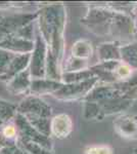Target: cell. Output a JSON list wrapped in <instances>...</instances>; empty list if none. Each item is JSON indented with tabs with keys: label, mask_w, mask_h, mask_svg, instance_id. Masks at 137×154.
Here are the masks:
<instances>
[{
	"label": "cell",
	"mask_w": 137,
	"mask_h": 154,
	"mask_svg": "<svg viewBox=\"0 0 137 154\" xmlns=\"http://www.w3.org/2000/svg\"><path fill=\"white\" fill-rule=\"evenodd\" d=\"M45 54H46V44L43 38L38 37L37 43L34 48V53L31 58V70L30 74L34 78H39L44 76L45 73Z\"/></svg>",
	"instance_id": "7"
},
{
	"label": "cell",
	"mask_w": 137,
	"mask_h": 154,
	"mask_svg": "<svg viewBox=\"0 0 137 154\" xmlns=\"http://www.w3.org/2000/svg\"><path fill=\"white\" fill-rule=\"evenodd\" d=\"M14 117H16V123L17 126V130L19 131V139L38 143L47 149L51 148L50 140H49L48 137L42 135L37 130H35L33 126L29 123V121L25 118V116H23L19 113H16Z\"/></svg>",
	"instance_id": "4"
},
{
	"label": "cell",
	"mask_w": 137,
	"mask_h": 154,
	"mask_svg": "<svg viewBox=\"0 0 137 154\" xmlns=\"http://www.w3.org/2000/svg\"><path fill=\"white\" fill-rule=\"evenodd\" d=\"M63 84L58 83V82H54L52 80H33L31 83V88L32 91L37 94H43V93H55L57 89H59L61 88Z\"/></svg>",
	"instance_id": "13"
},
{
	"label": "cell",
	"mask_w": 137,
	"mask_h": 154,
	"mask_svg": "<svg viewBox=\"0 0 137 154\" xmlns=\"http://www.w3.org/2000/svg\"><path fill=\"white\" fill-rule=\"evenodd\" d=\"M61 6H50L40 14V31L43 40L49 45L48 59L57 64L63 51V31L64 16Z\"/></svg>",
	"instance_id": "1"
},
{
	"label": "cell",
	"mask_w": 137,
	"mask_h": 154,
	"mask_svg": "<svg viewBox=\"0 0 137 154\" xmlns=\"http://www.w3.org/2000/svg\"><path fill=\"white\" fill-rule=\"evenodd\" d=\"M96 77H92L90 79L82 80L79 82H73L68 84H63L61 88L54 93L55 97L63 100H72V99H77L79 97L85 95L92 88V86L95 84L97 81Z\"/></svg>",
	"instance_id": "5"
},
{
	"label": "cell",
	"mask_w": 137,
	"mask_h": 154,
	"mask_svg": "<svg viewBox=\"0 0 137 154\" xmlns=\"http://www.w3.org/2000/svg\"><path fill=\"white\" fill-rule=\"evenodd\" d=\"M34 43L30 39H26L16 34L7 37L0 42V48L7 53H14L19 54H28L33 51Z\"/></svg>",
	"instance_id": "8"
},
{
	"label": "cell",
	"mask_w": 137,
	"mask_h": 154,
	"mask_svg": "<svg viewBox=\"0 0 137 154\" xmlns=\"http://www.w3.org/2000/svg\"><path fill=\"white\" fill-rule=\"evenodd\" d=\"M99 60L101 63L103 62H111V61H118L121 59L120 57V48L113 44H103L98 49Z\"/></svg>",
	"instance_id": "15"
},
{
	"label": "cell",
	"mask_w": 137,
	"mask_h": 154,
	"mask_svg": "<svg viewBox=\"0 0 137 154\" xmlns=\"http://www.w3.org/2000/svg\"><path fill=\"white\" fill-rule=\"evenodd\" d=\"M0 154H30L21 148L19 146L13 145V144H8V145H4L3 147L0 149Z\"/></svg>",
	"instance_id": "21"
},
{
	"label": "cell",
	"mask_w": 137,
	"mask_h": 154,
	"mask_svg": "<svg viewBox=\"0 0 137 154\" xmlns=\"http://www.w3.org/2000/svg\"><path fill=\"white\" fill-rule=\"evenodd\" d=\"M16 131L17 130L16 128V126L12 125H7L3 128V130L0 131V136H1L2 140L6 139V140H10L13 139L16 136Z\"/></svg>",
	"instance_id": "22"
},
{
	"label": "cell",
	"mask_w": 137,
	"mask_h": 154,
	"mask_svg": "<svg viewBox=\"0 0 137 154\" xmlns=\"http://www.w3.org/2000/svg\"><path fill=\"white\" fill-rule=\"evenodd\" d=\"M84 22L88 24L92 31L100 33L104 31L119 32L121 35L132 33V22L130 18L125 14L106 11L103 8H95L89 11L84 19Z\"/></svg>",
	"instance_id": "2"
},
{
	"label": "cell",
	"mask_w": 137,
	"mask_h": 154,
	"mask_svg": "<svg viewBox=\"0 0 137 154\" xmlns=\"http://www.w3.org/2000/svg\"><path fill=\"white\" fill-rule=\"evenodd\" d=\"M72 54L74 58L83 61L87 60L92 54V46L91 43L86 40H79L72 48Z\"/></svg>",
	"instance_id": "14"
},
{
	"label": "cell",
	"mask_w": 137,
	"mask_h": 154,
	"mask_svg": "<svg viewBox=\"0 0 137 154\" xmlns=\"http://www.w3.org/2000/svg\"><path fill=\"white\" fill-rule=\"evenodd\" d=\"M19 114L25 116L29 123L36 130H43L49 123L51 108L37 97H28L17 107Z\"/></svg>",
	"instance_id": "3"
},
{
	"label": "cell",
	"mask_w": 137,
	"mask_h": 154,
	"mask_svg": "<svg viewBox=\"0 0 137 154\" xmlns=\"http://www.w3.org/2000/svg\"><path fill=\"white\" fill-rule=\"evenodd\" d=\"M31 83L30 72L28 70H24L9 81L8 89L13 94H21L26 91L31 86Z\"/></svg>",
	"instance_id": "12"
},
{
	"label": "cell",
	"mask_w": 137,
	"mask_h": 154,
	"mask_svg": "<svg viewBox=\"0 0 137 154\" xmlns=\"http://www.w3.org/2000/svg\"><path fill=\"white\" fill-rule=\"evenodd\" d=\"M120 57L129 67H137V44H129L121 48Z\"/></svg>",
	"instance_id": "16"
},
{
	"label": "cell",
	"mask_w": 137,
	"mask_h": 154,
	"mask_svg": "<svg viewBox=\"0 0 137 154\" xmlns=\"http://www.w3.org/2000/svg\"><path fill=\"white\" fill-rule=\"evenodd\" d=\"M3 146H4V144L2 143V138H1V136H0V149L3 147Z\"/></svg>",
	"instance_id": "25"
},
{
	"label": "cell",
	"mask_w": 137,
	"mask_h": 154,
	"mask_svg": "<svg viewBox=\"0 0 137 154\" xmlns=\"http://www.w3.org/2000/svg\"><path fill=\"white\" fill-rule=\"evenodd\" d=\"M34 16L32 14H17L6 17L0 20V42L7 37L16 34L22 28L30 24Z\"/></svg>",
	"instance_id": "6"
},
{
	"label": "cell",
	"mask_w": 137,
	"mask_h": 154,
	"mask_svg": "<svg viewBox=\"0 0 137 154\" xmlns=\"http://www.w3.org/2000/svg\"><path fill=\"white\" fill-rule=\"evenodd\" d=\"M87 154H112V150L106 146H98L88 149Z\"/></svg>",
	"instance_id": "23"
},
{
	"label": "cell",
	"mask_w": 137,
	"mask_h": 154,
	"mask_svg": "<svg viewBox=\"0 0 137 154\" xmlns=\"http://www.w3.org/2000/svg\"><path fill=\"white\" fill-rule=\"evenodd\" d=\"M30 58H31V56H30L29 54H19V56L12 58L11 62L9 63L8 67H7L5 73L0 77V79L10 81L14 76L25 70V68H26V67L28 66V64L30 63Z\"/></svg>",
	"instance_id": "11"
},
{
	"label": "cell",
	"mask_w": 137,
	"mask_h": 154,
	"mask_svg": "<svg viewBox=\"0 0 137 154\" xmlns=\"http://www.w3.org/2000/svg\"><path fill=\"white\" fill-rule=\"evenodd\" d=\"M11 60L12 58L9 53L4 51H0V77L5 73L7 67H8L9 63L11 62Z\"/></svg>",
	"instance_id": "20"
},
{
	"label": "cell",
	"mask_w": 137,
	"mask_h": 154,
	"mask_svg": "<svg viewBox=\"0 0 137 154\" xmlns=\"http://www.w3.org/2000/svg\"><path fill=\"white\" fill-rule=\"evenodd\" d=\"M131 72H132V69L131 67H129L128 65L126 64H118V66L116 67L114 71V74L116 75L117 77L121 79H127L129 78L131 75Z\"/></svg>",
	"instance_id": "19"
},
{
	"label": "cell",
	"mask_w": 137,
	"mask_h": 154,
	"mask_svg": "<svg viewBox=\"0 0 137 154\" xmlns=\"http://www.w3.org/2000/svg\"><path fill=\"white\" fill-rule=\"evenodd\" d=\"M73 130V122L67 114H59L50 122V131L56 138L63 139L70 135Z\"/></svg>",
	"instance_id": "10"
},
{
	"label": "cell",
	"mask_w": 137,
	"mask_h": 154,
	"mask_svg": "<svg viewBox=\"0 0 137 154\" xmlns=\"http://www.w3.org/2000/svg\"><path fill=\"white\" fill-rule=\"evenodd\" d=\"M16 109L17 107L16 105L0 100V125L16 116Z\"/></svg>",
	"instance_id": "18"
},
{
	"label": "cell",
	"mask_w": 137,
	"mask_h": 154,
	"mask_svg": "<svg viewBox=\"0 0 137 154\" xmlns=\"http://www.w3.org/2000/svg\"><path fill=\"white\" fill-rule=\"evenodd\" d=\"M115 130L120 136L137 140V119L130 115H123L114 122Z\"/></svg>",
	"instance_id": "9"
},
{
	"label": "cell",
	"mask_w": 137,
	"mask_h": 154,
	"mask_svg": "<svg viewBox=\"0 0 137 154\" xmlns=\"http://www.w3.org/2000/svg\"><path fill=\"white\" fill-rule=\"evenodd\" d=\"M17 142L19 144V147L23 148L24 150H26L30 154H51L49 149L43 147V146L38 143L22 140V139H19Z\"/></svg>",
	"instance_id": "17"
},
{
	"label": "cell",
	"mask_w": 137,
	"mask_h": 154,
	"mask_svg": "<svg viewBox=\"0 0 137 154\" xmlns=\"http://www.w3.org/2000/svg\"><path fill=\"white\" fill-rule=\"evenodd\" d=\"M126 98L127 99L137 98V83L135 84V85H133V88H130V91H127Z\"/></svg>",
	"instance_id": "24"
}]
</instances>
